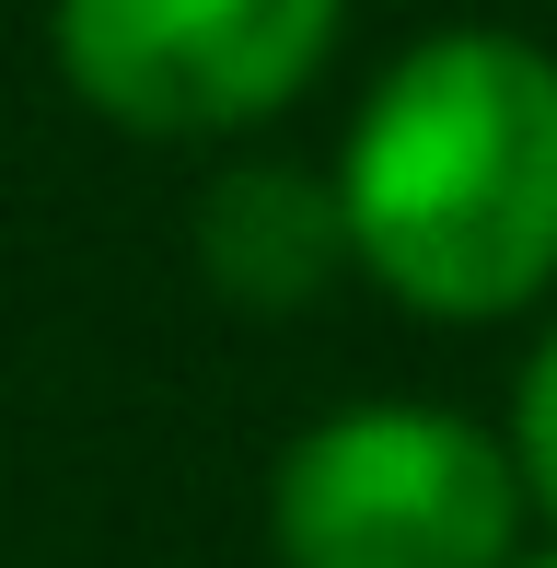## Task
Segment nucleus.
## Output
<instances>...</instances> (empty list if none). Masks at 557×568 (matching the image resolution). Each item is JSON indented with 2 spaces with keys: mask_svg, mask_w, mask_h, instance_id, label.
<instances>
[{
  "mask_svg": "<svg viewBox=\"0 0 557 568\" xmlns=\"http://www.w3.org/2000/svg\"><path fill=\"white\" fill-rule=\"evenodd\" d=\"M348 255L418 314H512L557 278V59L429 36L348 128Z\"/></svg>",
  "mask_w": 557,
  "mask_h": 568,
  "instance_id": "f257e3e1",
  "label": "nucleus"
},
{
  "mask_svg": "<svg viewBox=\"0 0 557 568\" xmlns=\"http://www.w3.org/2000/svg\"><path fill=\"white\" fill-rule=\"evenodd\" d=\"M267 534L291 568H512L523 464L442 406H348L291 442Z\"/></svg>",
  "mask_w": 557,
  "mask_h": 568,
  "instance_id": "f03ea898",
  "label": "nucleus"
},
{
  "mask_svg": "<svg viewBox=\"0 0 557 568\" xmlns=\"http://www.w3.org/2000/svg\"><path fill=\"white\" fill-rule=\"evenodd\" d=\"M337 47V0H59V70L82 105L151 140H210L291 105Z\"/></svg>",
  "mask_w": 557,
  "mask_h": 568,
  "instance_id": "7ed1b4c3",
  "label": "nucleus"
},
{
  "mask_svg": "<svg viewBox=\"0 0 557 568\" xmlns=\"http://www.w3.org/2000/svg\"><path fill=\"white\" fill-rule=\"evenodd\" d=\"M198 255H210V278L233 302H302L325 291V267L348 255V197L314 186V174L291 163H244L210 186V210H198Z\"/></svg>",
  "mask_w": 557,
  "mask_h": 568,
  "instance_id": "20e7f679",
  "label": "nucleus"
},
{
  "mask_svg": "<svg viewBox=\"0 0 557 568\" xmlns=\"http://www.w3.org/2000/svg\"><path fill=\"white\" fill-rule=\"evenodd\" d=\"M523 487H535V499L557 510V337L535 348V372H523Z\"/></svg>",
  "mask_w": 557,
  "mask_h": 568,
  "instance_id": "39448f33",
  "label": "nucleus"
},
{
  "mask_svg": "<svg viewBox=\"0 0 557 568\" xmlns=\"http://www.w3.org/2000/svg\"><path fill=\"white\" fill-rule=\"evenodd\" d=\"M535 568H557V557H535Z\"/></svg>",
  "mask_w": 557,
  "mask_h": 568,
  "instance_id": "423d86ee",
  "label": "nucleus"
}]
</instances>
